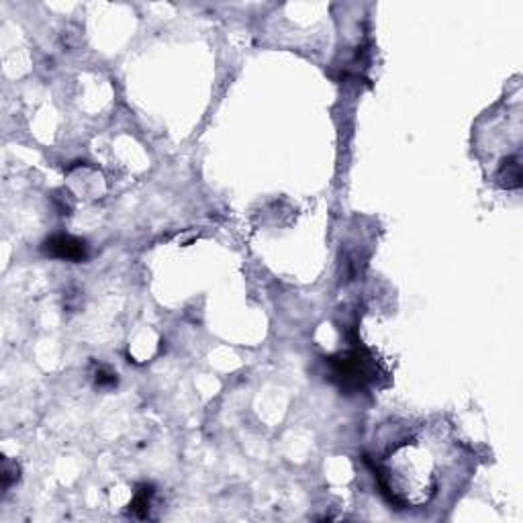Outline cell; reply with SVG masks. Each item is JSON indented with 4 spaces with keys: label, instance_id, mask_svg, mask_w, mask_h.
Segmentation results:
<instances>
[{
    "label": "cell",
    "instance_id": "obj_1",
    "mask_svg": "<svg viewBox=\"0 0 523 523\" xmlns=\"http://www.w3.org/2000/svg\"><path fill=\"white\" fill-rule=\"evenodd\" d=\"M436 462L419 439H405L378 466V482L389 501L399 507L427 505L437 493Z\"/></svg>",
    "mask_w": 523,
    "mask_h": 523
},
{
    "label": "cell",
    "instance_id": "obj_2",
    "mask_svg": "<svg viewBox=\"0 0 523 523\" xmlns=\"http://www.w3.org/2000/svg\"><path fill=\"white\" fill-rule=\"evenodd\" d=\"M44 252L51 258L67 262H84L88 258L86 241L67 233H58L45 240Z\"/></svg>",
    "mask_w": 523,
    "mask_h": 523
},
{
    "label": "cell",
    "instance_id": "obj_3",
    "mask_svg": "<svg viewBox=\"0 0 523 523\" xmlns=\"http://www.w3.org/2000/svg\"><path fill=\"white\" fill-rule=\"evenodd\" d=\"M497 182L499 186L507 188V191H513V188H519L522 186V164H519V157L511 155V157H505L501 164H499V170H497Z\"/></svg>",
    "mask_w": 523,
    "mask_h": 523
},
{
    "label": "cell",
    "instance_id": "obj_4",
    "mask_svg": "<svg viewBox=\"0 0 523 523\" xmlns=\"http://www.w3.org/2000/svg\"><path fill=\"white\" fill-rule=\"evenodd\" d=\"M152 497H153V486L152 484H141L137 491H135V497L129 505V511L137 517H146L148 511H150V505H152Z\"/></svg>",
    "mask_w": 523,
    "mask_h": 523
},
{
    "label": "cell",
    "instance_id": "obj_5",
    "mask_svg": "<svg viewBox=\"0 0 523 523\" xmlns=\"http://www.w3.org/2000/svg\"><path fill=\"white\" fill-rule=\"evenodd\" d=\"M19 464L17 462H11L8 458H4V466H2V486L4 491H8L17 480H19Z\"/></svg>",
    "mask_w": 523,
    "mask_h": 523
},
{
    "label": "cell",
    "instance_id": "obj_6",
    "mask_svg": "<svg viewBox=\"0 0 523 523\" xmlns=\"http://www.w3.org/2000/svg\"><path fill=\"white\" fill-rule=\"evenodd\" d=\"M94 382H96V387H101V389H112V387H117L119 378H117L115 372L107 370V368H98Z\"/></svg>",
    "mask_w": 523,
    "mask_h": 523
}]
</instances>
